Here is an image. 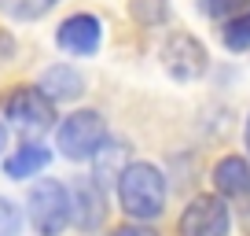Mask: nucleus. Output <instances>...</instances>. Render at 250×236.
Masks as SVG:
<instances>
[{
    "instance_id": "11",
    "label": "nucleus",
    "mask_w": 250,
    "mask_h": 236,
    "mask_svg": "<svg viewBox=\"0 0 250 236\" xmlns=\"http://www.w3.org/2000/svg\"><path fill=\"white\" fill-rule=\"evenodd\" d=\"M48 163H52V151H48L44 144H22L15 155L4 159V173L15 177V181H26V177H33V173H41Z\"/></svg>"
},
{
    "instance_id": "17",
    "label": "nucleus",
    "mask_w": 250,
    "mask_h": 236,
    "mask_svg": "<svg viewBox=\"0 0 250 236\" xmlns=\"http://www.w3.org/2000/svg\"><path fill=\"white\" fill-rule=\"evenodd\" d=\"M110 236H158L151 225H140V221H133V225H118Z\"/></svg>"
},
{
    "instance_id": "13",
    "label": "nucleus",
    "mask_w": 250,
    "mask_h": 236,
    "mask_svg": "<svg viewBox=\"0 0 250 236\" xmlns=\"http://www.w3.org/2000/svg\"><path fill=\"white\" fill-rule=\"evenodd\" d=\"M225 48H228V52H247V48H250V8H243L239 15L228 19V26H225Z\"/></svg>"
},
{
    "instance_id": "12",
    "label": "nucleus",
    "mask_w": 250,
    "mask_h": 236,
    "mask_svg": "<svg viewBox=\"0 0 250 236\" xmlns=\"http://www.w3.org/2000/svg\"><path fill=\"white\" fill-rule=\"evenodd\" d=\"M59 0H0V11L8 19H19V23H33V19L48 15Z\"/></svg>"
},
{
    "instance_id": "18",
    "label": "nucleus",
    "mask_w": 250,
    "mask_h": 236,
    "mask_svg": "<svg viewBox=\"0 0 250 236\" xmlns=\"http://www.w3.org/2000/svg\"><path fill=\"white\" fill-rule=\"evenodd\" d=\"M11 55H15V37H11L8 30H0V63L11 59Z\"/></svg>"
},
{
    "instance_id": "20",
    "label": "nucleus",
    "mask_w": 250,
    "mask_h": 236,
    "mask_svg": "<svg viewBox=\"0 0 250 236\" xmlns=\"http://www.w3.org/2000/svg\"><path fill=\"white\" fill-rule=\"evenodd\" d=\"M247 151H250V118H247Z\"/></svg>"
},
{
    "instance_id": "16",
    "label": "nucleus",
    "mask_w": 250,
    "mask_h": 236,
    "mask_svg": "<svg viewBox=\"0 0 250 236\" xmlns=\"http://www.w3.org/2000/svg\"><path fill=\"white\" fill-rule=\"evenodd\" d=\"M19 229H22V214H19V207L11 203V199L0 196V236H19Z\"/></svg>"
},
{
    "instance_id": "7",
    "label": "nucleus",
    "mask_w": 250,
    "mask_h": 236,
    "mask_svg": "<svg viewBox=\"0 0 250 236\" xmlns=\"http://www.w3.org/2000/svg\"><path fill=\"white\" fill-rule=\"evenodd\" d=\"M55 45L70 55H96L103 45V26L96 15H70L62 19V26L55 30Z\"/></svg>"
},
{
    "instance_id": "9",
    "label": "nucleus",
    "mask_w": 250,
    "mask_h": 236,
    "mask_svg": "<svg viewBox=\"0 0 250 236\" xmlns=\"http://www.w3.org/2000/svg\"><path fill=\"white\" fill-rule=\"evenodd\" d=\"M213 185L228 199H250V163L243 155H225L213 166Z\"/></svg>"
},
{
    "instance_id": "8",
    "label": "nucleus",
    "mask_w": 250,
    "mask_h": 236,
    "mask_svg": "<svg viewBox=\"0 0 250 236\" xmlns=\"http://www.w3.org/2000/svg\"><path fill=\"white\" fill-rule=\"evenodd\" d=\"M103 218H107V203H103L100 181H92V177L74 181V189H70V221L88 233V229H100Z\"/></svg>"
},
{
    "instance_id": "1",
    "label": "nucleus",
    "mask_w": 250,
    "mask_h": 236,
    "mask_svg": "<svg viewBox=\"0 0 250 236\" xmlns=\"http://www.w3.org/2000/svg\"><path fill=\"white\" fill-rule=\"evenodd\" d=\"M118 203L133 221H151L166 211V177L151 163H129L118 173Z\"/></svg>"
},
{
    "instance_id": "5",
    "label": "nucleus",
    "mask_w": 250,
    "mask_h": 236,
    "mask_svg": "<svg viewBox=\"0 0 250 236\" xmlns=\"http://www.w3.org/2000/svg\"><path fill=\"white\" fill-rule=\"evenodd\" d=\"M4 115L26 133H44L55 122V103L41 93V85H19L4 100Z\"/></svg>"
},
{
    "instance_id": "3",
    "label": "nucleus",
    "mask_w": 250,
    "mask_h": 236,
    "mask_svg": "<svg viewBox=\"0 0 250 236\" xmlns=\"http://www.w3.org/2000/svg\"><path fill=\"white\" fill-rule=\"evenodd\" d=\"M26 203H30V225L41 236H59L70 225V189H62L52 177L33 185Z\"/></svg>"
},
{
    "instance_id": "14",
    "label": "nucleus",
    "mask_w": 250,
    "mask_h": 236,
    "mask_svg": "<svg viewBox=\"0 0 250 236\" xmlns=\"http://www.w3.org/2000/svg\"><path fill=\"white\" fill-rule=\"evenodd\" d=\"M133 15L144 26H158V23H166L169 8H166V0H133Z\"/></svg>"
},
{
    "instance_id": "19",
    "label": "nucleus",
    "mask_w": 250,
    "mask_h": 236,
    "mask_svg": "<svg viewBox=\"0 0 250 236\" xmlns=\"http://www.w3.org/2000/svg\"><path fill=\"white\" fill-rule=\"evenodd\" d=\"M4 144H8V126L0 122V151H4Z\"/></svg>"
},
{
    "instance_id": "4",
    "label": "nucleus",
    "mask_w": 250,
    "mask_h": 236,
    "mask_svg": "<svg viewBox=\"0 0 250 236\" xmlns=\"http://www.w3.org/2000/svg\"><path fill=\"white\" fill-rule=\"evenodd\" d=\"M158 59H162L166 74L173 81H199L206 74V67H210V55H206L203 41H195L191 33H169Z\"/></svg>"
},
{
    "instance_id": "6",
    "label": "nucleus",
    "mask_w": 250,
    "mask_h": 236,
    "mask_svg": "<svg viewBox=\"0 0 250 236\" xmlns=\"http://www.w3.org/2000/svg\"><path fill=\"white\" fill-rule=\"evenodd\" d=\"M232 214L221 196H199L180 214V236H228Z\"/></svg>"
},
{
    "instance_id": "2",
    "label": "nucleus",
    "mask_w": 250,
    "mask_h": 236,
    "mask_svg": "<svg viewBox=\"0 0 250 236\" xmlns=\"http://www.w3.org/2000/svg\"><path fill=\"white\" fill-rule=\"evenodd\" d=\"M107 141V122H103L100 111H74V115L62 118V126L55 129V144L66 159L74 163H85L100 151V144Z\"/></svg>"
},
{
    "instance_id": "15",
    "label": "nucleus",
    "mask_w": 250,
    "mask_h": 236,
    "mask_svg": "<svg viewBox=\"0 0 250 236\" xmlns=\"http://www.w3.org/2000/svg\"><path fill=\"white\" fill-rule=\"evenodd\" d=\"M199 8L210 19H232V15H239V11L247 8V0H199Z\"/></svg>"
},
{
    "instance_id": "10",
    "label": "nucleus",
    "mask_w": 250,
    "mask_h": 236,
    "mask_svg": "<svg viewBox=\"0 0 250 236\" xmlns=\"http://www.w3.org/2000/svg\"><path fill=\"white\" fill-rule=\"evenodd\" d=\"M41 93H44L52 103H70V100H78V96L85 93V78L66 63L48 67L44 78H41Z\"/></svg>"
}]
</instances>
